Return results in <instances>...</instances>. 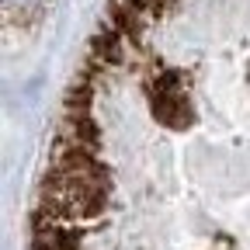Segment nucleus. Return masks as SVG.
Segmentation results:
<instances>
[{
    "instance_id": "obj_1",
    "label": "nucleus",
    "mask_w": 250,
    "mask_h": 250,
    "mask_svg": "<svg viewBox=\"0 0 250 250\" xmlns=\"http://www.w3.org/2000/svg\"><path fill=\"white\" fill-rule=\"evenodd\" d=\"M28 250H250V0H108Z\"/></svg>"
}]
</instances>
